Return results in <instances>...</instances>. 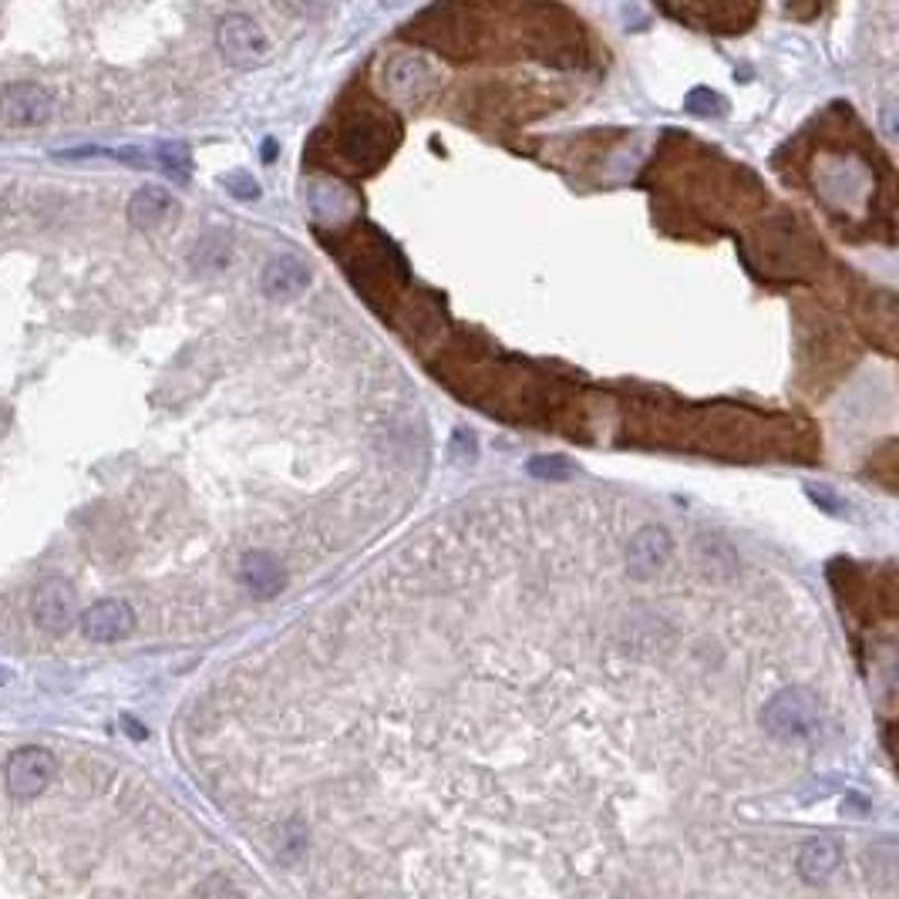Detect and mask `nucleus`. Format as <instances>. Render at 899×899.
<instances>
[{
    "label": "nucleus",
    "instance_id": "obj_2",
    "mask_svg": "<svg viewBox=\"0 0 899 899\" xmlns=\"http://www.w3.org/2000/svg\"><path fill=\"white\" fill-rule=\"evenodd\" d=\"M761 249V270L775 274V277H799V274H812L822 264V249L818 243L809 236L805 226H799L792 216H779L768 223L758 233Z\"/></svg>",
    "mask_w": 899,
    "mask_h": 899
},
{
    "label": "nucleus",
    "instance_id": "obj_9",
    "mask_svg": "<svg viewBox=\"0 0 899 899\" xmlns=\"http://www.w3.org/2000/svg\"><path fill=\"white\" fill-rule=\"evenodd\" d=\"M82 633L95 644H118L136 630V613L125 600H98L82 617Z\"/></svg>",
    "mask_w": 899,
    "mask_h": 899
},
{
    "label": "nucleus",
    "instance_id": "obj_21",
    "mask_svg": "<svg viewBox=\"0 0 899 899\" xmlns=\"http://www.w3.org/2000/svg\"><path fill=\"white\" fill-rule=\"evenodd\" d=\"M223 185L229 189V196L233 200H256L260 196V185H256V179L249 175V172H226L223 175Z\"/></svg>",
    "mask_w": 899,
    "mask_h": 899
},
{
    "label": "nucleus",
    "instance_id": "obj_13",
    "mask_svg": "<svg viewBox=\"0 0 899 899\" xmlns=\"http://www.w3.org/2000/svg\"><path fill=\"white\" fill-rule=\"evenodd\" d=\"M239 584L260 600H270L283 590V569L270 553H246L239 566Z\"/></svg>",
    "mask_w": 899,
    "mask_h": 899
},
{
    "label": "nucleus",
    "instance_id": "obj_17",
    "mask_svg": "<svg viewBox=\"0 0 899 899\" xmlns=\"http://www.w3.org/2000/svg\"><path fill=\"white\" fill-rule=\"evenodd\" d=\"M310 210H313V216H320V220H338L344 210H354V200L347 196V189H344V185L317 182V185H310Z\"/></svg>",
    "mask_w": 899,
    "mask_h": 899
},
{
    "label": "nucleus",
    "instance_id": "obj_15",
    "mask_svg": "<svg viewBox=\"0 0 899 899\" xmlns=\"http://www.w3.org/2000/svg\"><path fill=\"white\" fill-rule=\"evenodd\" d=\"M839 863H843V849H839V843H832V839H812L799 853V873L809 882L828 879L832 873L839 869Z\"/></svg>",
    "mask_w": 899,
    "mask_h": 899
},
{
    "label": "nucleus",
    "instance_id": "obj_22",
    "mask_svg": "<svg viewBox=\"0 0 899 899\" xmlns=\"http://www.w3.org/2000/svg\"><path fill=\"white\" fill-rule=\"evenodd\" d=\"M529 475L536 479H549V482H563L572 475V465L566 459H533L529 462Z\"/></svg>",
    "mask_w": 899,
    "mask_h": 899
},
{
    "label": "nucleus",
    "instance_id": "obj_24",
    "mask_svg": "<svg viewBox=\"0 0 899 899\" xmlns=\"http://www.w3.org/2000/svg\"><path fill=\"white\" fill-rule=\"evenodd\" d=\"M452 452H456V459H462V462H465V459H469V462L479 459V445H475V438H472L465 428L456 431V438H452Z\"/></svg>",
    "mask_w": 899,
    "mask_h": 899
},
{
    "label": "nucleus",
    "instance_id": "obj_11",
    "mask_svg": "<svg viewBox=\"0 0 899 899\" xmlns=\"http://www.w3.org/2000/svg\"><path fill=\"white\" fill-rule=\"evenodd\" d=\"M179 213V203L172 200V192L162 185H146L139 189L132 200H128V223L136 229H159L162 223H169Z\"/></svg>",
    "mask_w": 899,
    "mask_h": 899
},
{
    "label": "nucleus",
    "instance_id": "obj_16",
    "mask_svg": "<svg viewBox=\"0 0 899 899\" xmlns=\"http://www.w3.org/2000/svg\"><path fill=\"white\" fill-rule=\"evenodd\" d=\"M388 82L402 98H421V92L431 85V72L421 57L408 54V57H398L388 68Z\"/></svg>",
    "mask_w": 899,
    "mask_h": 899
},
{
    "label": "nucleus",
    "instance_id": "obj_5",
    "mask_svg": "<svg viewBox=\"0 0 899 899\" xmlns=\"http://www.w3.org/2000/svg\"><path fill=\"white\" fill-rule=\"evenodd\" d=\"M54 115V95L34 82H14L0 92V121L11 128H38Z\"/></svg>",
    "mask_w": 899,
    "mask_h": 899
},
{
    "label": "nucleus",
    "instance_id": "obj_1",
    "mask_svg": "<svg viewBox=\"0 0 899 899\" xmlns=\"http://www.w3.org/2000/svg\"><path fill=\"white\" fill-rule=\"evenodd\" d=\"M398 146V125L377 108H354L341 115L334 132V159L351 172H371Z\"/></svg>",
    "mask_w": 899,
    "mask_h": 899
},
{
    "label": "nucleus",
    "instance_id": "obj_6",
    "mask_svg": "<svg viewBox=\"0 0 899 899\" xmlns=\"http://www.w3.org/2000/svg\"><path fill=\"white\" fill-rule=\"evenodd\" d=\"M31 613L38 620L41 630L47 633H64L75 620H78V597H75V587L68 580H61V576H51L44 580L34 597H31Z\"/></svg>",
    "mask_w": 899,
    "mask_h": 899
},
{
    "label": "nucleus",
    "instance_id": "obj_8",
    "mask_svg": "<svg viewBox=\"0 0 899 899\" xmlns=\"http://www.w3.org/2000/svg\"><path fill=\"white\" fill-rule=\"evenodd\" d=\"M8 792L14 799H34L41 795L51 779H54V758L51 751L31 745V748H21L8 758Z\"/></svg>",
    "mask_w": 899,
    "mask_h": 899
},
{
    "label": "nucleus",
    "instance_id": "obj_12",
    "mask_svg": "<svg viewBox=\"0 0 899 899\" xmlns=\"http://www.w3.org/2000/svg\"><path fill=\"white\" fill-rule=\"evenodd\" d=\"M664 14L681 18V21H694L700 31L738 34V31H745V24H751L754 8H735V4H721V8H664Z\"/></svg>",
    "mask_w": 899,
    "mask_h": 899
},
{
    "label": "nucleus",
    "instance_id": "obj_20",
    "mask_svg": "<svg viewBox=\"0 0 899 899\" xmlns=\"http://www.w3.org/2000/svg\"><path fill=\"white\" fill-rule=\"evenodd\" d=\"M687 111H691V115H700V118L721 115V111H725V98L715 95L711 88H694V92L687 95Z\"/></svg>",
    "mask_w": 899,
    "mask_h": 899
},
{
    "label": "nucleus",
    "instance_id": "obj_23",
    "mask_svg": "<svg viewBox=\"0 0 899 899\" xmlns=\"http://www.w3.org/2000/svg\"><path fill=\"white\" fill-rule=\"evenodd\" d=\"M809 499H812L815 505H822L825 512H832V516H843V512H846V499H839L836 492L825 489V485H818V489L809 485Z\"/></svg>",
    "mask_w": 899,
    "mask_h": 899
},
{
    "label": "nucleus",
    "instance_id": "obj_19",
    "mask_svg": "<svg viewBox=\"0 0 899 899\" xmlns=\"http://www.w3.org/2000/svg\"><path fill=\"white\" fill-rule=\"evenodd\" d=\"M226 264H229V243L220 236H206L192 249V267L196 270H223Z\"/></svg>",
    "mask_w": 899,
    "mask_h": 899
},
{
    "label": "nucleus",
    "instance_id": "obj_7",
    "mask_svg": "<svg viewBox=\"0 0 899 899\" xmlns=\"http://www.w3.org/2000/svg\"><path fill=\"white\" fill-rule=\"evenodd\" d=\"M866 185H869V172L853 162V159H828L825 162V175L818 179V196L825 200L828 210H853L863 196H866Z\"/></svg>",
    "mask_w": 899,
    "mask_h": 899
},
{
    "label": "nucleus",
    "instance_id": "obj_18",
    "mask_svg": "<svg viewBox=\"0 0 899 899\" xmlns=\"http://www.w3.org/2000/svg\"><path fill=\"white\" fill-rule=\"evenodd\" d=\"M152 159H156V165H159L169 179L189 182V175H192V152H189L185 142H165V146L156 149Z\"/></svg>",
    "mask_w": 899,
    "mask_h": 899
},
{
    "label": "nucleus",
    "instance_id": "obj_3",
    "mask_svg": "<svg viewBox=\"0 0 899 899\" xmlns=\"http://www.w3.org/2000/svg\"><path fill=\"white\" fill-rule=\"evenodd\" d=\"M761 725H764L768 735L779 738V741L812 738L818 731V700L802 687H789V691L775 694L772 700L764 704Z\"/></svg>",
    "mask_w": 899,
    "mask_h": 899
},
{
    "label": "nucleus",
    "instance_id": "obj_25",
    "mask_svg": "<svg viewBox=\"0 0 899 899\" xmlns=\"http://www.w3.org/2000/svg\"><path fill=\"white\" fill-rule=\"evenodd\" d=\"M274 156H277V142H274V139H270V142H267V146H264V159H267V162H270V159H274Z\"/></svg>",
    "mask_w": 899,
    "mask_h": 899
},
{
    "label": "nucleus",
    "instance_id": "obj_14",
    "mask_svg": "<svg viewBox=\"0 0 899 899\" xmlns=\"http://www.w3.org/2000/svg\"><path fill=\"white\" fill-rule=\"evenodd\" d=\"M310 283V270L297 256H280L264 270V293L267 297H297Z\"/></svg>",
    "mask_w": 899,
    "mask_h": 899
},
{
    "label": "nucleus",
    "instance_id": "obj_4",
    "mask_svg": "<svg viewBox=\"0 0 899 899\" xmlns=\"http://www.w3.org/2000/svg\"><path fill=\"white\" fill-rule=\"evenodd\" d=\"M216 41L233 68H260L270 54L264 28L246 14H226L216 28Z\"/></svg>",
    "mask_w": 899,
    "mask_h": 899
},
{
    "label": "nucleus",
    "instance_id": "obj_10",
    "mask_svg": "<svg viewBox=\"0 0 899 899\" xmlns=\"http://www.w3.org/2000/svg\"><path fill=\"white\" fill-rule=\"evenodd\" d=\"M671 549H674V543L661 526H644L630 539V549H627L630 576L633 580H651V576H657L667 566Z\"/></svg>",
    "mask_w": 899,
    "mask_h": 899
}]
</instances>
